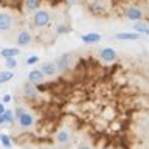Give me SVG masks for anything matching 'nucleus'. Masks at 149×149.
I'll return each instance as SVG.
<instances>
[{"label": "nucleus", "instance_id": "6ab92c4d", "mask_svg": "<svg viewBox=\"0 0 149 149\" xmlns=\"http://www.w3.org/2000/svg\"><path fill=\"white\" fill-rule=\"evenodd\" d=\"M0 143L5 149H11L13 148V140L8 134H0Z\"/></svg>", "mask_w": 149, "mask_h": 149}, {"label": "nucleus", "instance_id": "39448f33", "mask_svg": "<svg viewBox=\"0 0 149 149\" xmlns=\"http://www.w3.org/2000/svg\"><path fill=\"white\" fill-rule=\"evenodd\" d=\"M88 9L95 16H101V14H107V3L102 0H90L88 2Z\"/></svg>", "mask_w": 149, "mask_h": 149}, {"label": "nucleus", "instance_id": "412c9836", "mask_svg": "<svg viewBox=\"0 0 149 149\" xmlns=\"http://www.w3.org/2000/svg\"><path fill=\"white\" fill-rule=\"evenodd\" d=\"M17 59L16 58H6L5 59V67H6V70H14V68H17Z\"/></svg>", "mask_w": 149, "mask_h": 149}, {"label": "nucleus", "instance_id": "dca6fc26", "mask_svg": "<svg viewBox=\"0 0 149 149\" xmlns=\"http://www.w3.org/2000/svg\"><path fill=\"white\" fill-rule=\"evenodd\" d=\"M134 31L135 33H140L141 36H149V23L144 22L143 19L141 20H137L134 25Z\"/></svg>", "mask_w": 149, "mask_h": 149}, {"label": "nucleus", "instance_id": "f03ea898", "mask_svg": "<svg viewBox=\"0 0 149 149\" xmlns=\"http://www.w3.org/2000/svg\"><path fill=\"white\" fill-rule=\"evenodd\" d=\"M16 120H17L19 127L23 129V130H28L30 127H33V126H34V115H33L31 112H28V110H23Z\"/></svg>", "mask_w": 149, "mask_h": 149}, {"label": "nucleus", "instance_id": "20e7f679", "mask_svg": "<svg viewBox=\"0 0 149 149\" xmlns=\"http://www.w3.org/2000/svg\"><path fill=\"white\" fill-rule=\"evenodd\" d=\"M72 62H73V54L72 53H64L61 54L58 61H56V67H58V72H68L70 67H72Z\"/></svg>", "mask_w": 149, "mask_h": 149}, {"label": "nucleus", "instance_id": "a878e982", "mask_svg": "<svg viewBox=\"0 0 149 149\" xmlns=\"http://www.w3.org/2000/svg\"><path fill=\"white\" fill-rule=\"evenodd\" d=\"M78 149H92V148H90V146H87V144H79Z\"/></svg>", "mask_w": 149, "mask_h": 149}, {"label": "nucleus", "instance_id": "f257e3e1", "mask_svg": "<svg viewBox=\"0 0 149 149\" xmlns=\"http://www.w3.org/2000/svg\"><path fill=\"white\" fill-rule=\"evenodd\" d=\"M31 20H33V25L36 28H44V26H48L50 22H51V13L48 9H44V8H39L33 13L31 16Z\"/></svg>", "mask_w": 149, "mask_h": 149}, {"label": "nucleus", "instance_id": "2eb2a0df", "mask_svg": "<svg viewBox=\"0 0 149 149\" xmlns=\"http://www.w3.org/2000/svg\"><path fill=\"white\" fill-rule=\"evenodd\" d=\"M19 54H20L19 47H6V48L0 50V56H2L3 59H6V58H17Z\"/></svg>", "mask_w": 149, "mask_h": 149}, {"label": "nucleus", "instance_id": "393cba45", "mask_svg": "<svg viewBox=\"0 0 149 149\" xmlns=\"http://www.w3.org/2000/svg\"><path fill=\"white\" fill-rule=\"evenodd\" d=\"M79 2H81V0H65V3H67V5H76Z\"/></svg>", "mask_w": 149, "mask_h": 149}, {"label": "nucleus", "instance_id": "f3484780", "mask_svg": "<svg viewBox=\"0 0 149 149\" xmlns=\"http://www.w3.org/2000/svg\"><path fill=\"white\" fill-rule=\"evenodd\" d=\"M141 34L140 33H118V34H115V39L118 40H138Z\"/></svg>", "mask_w": 149, "mask_h": 149}, {"label": "nucleus", "instance_id": "b1692460", "mask_svg": "<svg viewBox=\"0 0 149 149\" xmlns=\"http://www.w3.org/2000/svg\"><path fill=\"white\" fill-rule=\"evenodd\" d=\"M64 31H67V26H64V25H61V26H58V30H56V33H64Z\"/></svg>", "mask_w": 149, "mask_h": 149}, {"label": "nucleus", "instance_id": "bb28decb", "mask_svg": "<svg viewBox=\"0 0 149 149\" xmlns=\"http://www.w3.org/2000/svg\"><path fill=\"white\" fill-rule=\"evenodd\" d=\"M5 112V102H0V115Z\"/></svg>", "mask_w": 149, "mask_h": 149}, {"label": "nucleus", "instance_id": "a211bd4d", "mask_svg": "<svg viewBox=\"0 0 149 149\" xmlns=\"http://www.w3.org/2000/svg\"><path fill=\"white\" fill-rule=\"evenodd\" d=\"M13 78H14L13 70H2V72H0V84L9 82Z\"/></svg>", "mask_w": 149, "mask_h": 149}, {"label": "nucleus", "instance_id": "cd10ccee", "mask_svg": "<svg viewBox=\"0 0 149 149\" xmlns=\"http://www.w3.org/2000/svg\"><path fill=\"white\" fill-rule=\"evenodd\" d=\"M5 124V118H3V113L0 115V126H3Z\"/></svg>", "mask_w": 149, "mask_h": 149}, {"label": "nucleus", "instance_id": "4be33fe9", "mask_svg": "<svg viewBox=\"0 0 149 149\" xmlns=\"http://www.w3.org/2000/svg\"><path fill=\"white\" fill-rule=\"evenodd\" d=\"M39 61V56H30V58H26V65H36Z\"/></svg>", "mask_w": 149, "mask_h": 149}, {"label": "nucleus", "instance_id": "423d86ee", "mask_svg": "<svg viewBox=\"0 0 149 149\" xmlns=\"http://www.w3.org/2000/svg\"><path fill=\"white\" fill-rule=\"evenodd\" d=\"M13 23H14V19L9 13H5V11H0V33H6L13 28Z\"/></svg>", "mask_w": 149, "mask_h": 149}, {"label": "nucleus", "instance_id": "7ed1b4c3", "mask_svg": "<svg viewBox=\"0 0 149 149\" xmlns=\"http://www.w3.org/2000/svg\"><path fill=\"white\" fill-rule=\"evenodd\" d=\"M54 141L59 146H68L70 141H72V132H70L68 127H61L54 135Z\"/></svg>", "mask_w": 149, "mask_h": 149}, {"label": "nucleus", "instance_id": "f8f14e48", "mask_svg": "<svg viewBox=\"0 0 149 149\" xmlns=\"http://www.w3.org/2000/svg\"><path fill=\"white\" fill-rule=\"evenodd\" d=\"M81 40L87 45H93V44H98L100 40H102V36L100 33H87V34L81 36Z\"/></svg>", "mask_w": 149, "mask_h": 149}, {"label": "nucleus", "instance_id": "0eeeda50", "mask_svg": "<svg viewBox=\"0 0 149 149\" xmlns=\"http://www.w3.org/2000/svg\"><path fill=\"white\" fill-rule=\"evenodd\" d=\"M124 16L127 17L129 20L137 22V20H141V19L144 17V13H143V9L138 8V6H127L126 11H124Z\"/></svg>", "mask_w": 149, "mask_h": 149}, {"label": "nucleus", "instance_id": "aec40b11", "mask_svg": "<svg viewBox=\"0 0 149 149\" xmlns=\"http://www.w3.org/2000/svg\"><path fill=\"white\" fill-rule=\"evenodd\" d=\"M3 118H5V124H13L14 123V112L11 109H5L3 112Z\"/></svg>", "mask_w": 149, "mask_h": 149}, {"label": "nucleus", "instance_id": "6e6552de", "mask_svg": "<svg viewBox=\"0 0 149 149\" xmlns=\"http://www.w3.org/2000/svg\"><path fill=\"white\" fill-rule=\"evenodd\" d=\"M33 40V34L28 30H20L16 36V45L17 47H28Z\"/></svg>", "mask_w": 149, "mask_h": 149}, {"label": "nucleus", "instance_id": "5701e85b", "mask_svg": "<svg viewBox=\"0 0 149 149\" xmlns=\"http://www.w3.org/2000/svg\"><path fill=\"white\" fill-rule=\"evenodd\" d=\"M11 100H13L11 95H3V101L2 102H11Z\"/></svg>", "mask_w": 149, "mask_h": 149}, {"label": "nucleus", "instance_id": "9b49d317", "mask_svg": "<svg viewBox=\"0 0 149 149\" xmlns=\"http://www.w3.org/2000/svg\"><path fill=\"white\" fill-rule=\"evenodd\" d=\"M45 81V74L40 72V68H34L28 73V82L34 84V86H40Z\"/></svg>", "mask_w": 149, "mask_h": 149}, {"label": "nucleus", "instance_id": "9d476101", "mask_svg": "<svg viewBox=\"0 0 149 149\" xmlns=\"http://www.w3.org/2000/svg\"><path fill=\"white\" fill-rule=\"evenodd\" d=\"M100 56H101V59L104 61V62H107V64L115 62V61L118 59V53H116L113 48H110V47H106V48H102V50L100 51Z\"/></svg>", "mask_w": 149, "mask_h": 149}, {"label": "nucleus", "instance_id": "ddd939ff", "mask_svg": "<svg viewBox=\"0 0 149 149\" xmlns=\"http://www.w3.org/2000/svg\"><path fill=\"white\" fill-rule=\"evenodd\" d=\"M22 5L26 13H34L42 6V0H22Z\"/></svg>", "mask_w": 149, "mask_h": 149}, {"label": "nucleus", "instance_id": "1a4fd4ad", "mask_svg": "<svg viewBox=\"0 0 149 149\" xmlns=\"http://www.w3.org/2000/svg\"><path fill=\"white\" fill-rule=\"evenodd\" d=\"M23 96L26 98L28 101H36L37 96H39V88H37V86H34V84L31 82H26L25 86H23Z\"/></svg>", "mask_w": 149, "mask_h": 149}, {"label": "nucleus", "instance_id": "4468645a", "mask_svg": "<svg viewBox=\"0 0 149 149\" xmlns=\"http://www.w3.org/2000/svg\"><path fill=\"white\" fill-rule=\"evenodd\" d=\"M40 72L45 74V76H54L58 73V67H56L54 62H44L40 65Z\"/></svg>", "mask_w": 149, "mask_h": 149}]
</instances>
